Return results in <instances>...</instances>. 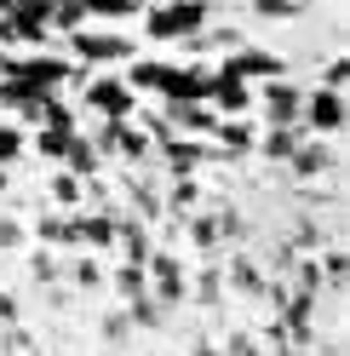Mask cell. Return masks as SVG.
I'll list each match as a JSON object with an SVG mask.
<instances>
[{"label":"cell","mask_w":350,"mask_h":356,"mask_svg":"<svg viewBox=\"0 0 350 356\" xmlns=\"http://www.w3.org/2000/svg\"><path fill=\"white\" fill-rule=\"evenodd\" d=\"M344 81H350V58H327L322 63V92H344Z\"/></svg>","instance_id":"4fadbf2b"},{"label":"cell","mask_w":350,"mask_h":356,"mask_svg":"<svg viewBox=\"0 0 350 356\" xmlns=\"http://www.w3.org/2000/svg\"><path fill=\"white\" fill-rule=\"evenodd\" d=\"M63 167H69L75 178H92V172H98V155H92V144H86L81 132L69 138V155H63Z\"/></svg>","instance_id":"30bf717a"},{"label":"cell","mask_w":350,"mask_h":356,"mask_svg":"<svg viewBox=\"0 0 350 356\" xmlns=\"http://www.w3.org/2000/svg\"><path fill=\"white\" fill-rule=\"evenodd\" d=\"M69 138H75V132H40L35 149L47 155V161H63V155H69Z\"/></svg>","instance_id":"5bb4252c"},{"label":"cell","mask_w":350,"mask_h":356,"mask_svg":"<svg viewBox=\"0 0 350 356\" xmlns=\"http://www.w3.org/2000/svg\"><path fill=\"white\" fill-rule=\"evenodd\" d=\"M156 6H167V0H133V12L144 17V12H156Z\"/></svg>","instance_id":"e0dca14e"},{"label":"cell","mask_w":350,"mask_h":356,"mask_svg":"<svg viewBox=\"0 0 350 356\" xmlns=\"http://www.w3.org/2000/svg\"><path fill=\"white\" fill-rule=\"evenodd\" d=\"M299 127L316 132V138H339L344 132V92H304V109H299Z\"/></svg>","instance_id":"5b68a950"},{"label":"cell","mask_w":350,"mask_h":356,"mask_svg":"<svg viewBox=\"0 0 350 356\" xmlns=\"http://www.w3.org/2000/svg\"><path fill=\"white\" fill-rule=\"evenodd\" d=\"M47 6H58V0H47Z\"/></svg>","instance_id":"ac0fdd59"},{"label":"cell","mask_w":350,"mask_h":356,"mask_svg":"<svg viewBox=\"0 0 350 356\" xmlns=\"http://www.w3.org/2000/svg\"><path fill=\"white\" fill-rule=\"evenodd\" d=\"M149 276H156V287H161V293L167 299H178V287H184V276H178V264H172V259H149Z\"/></svg>","instance_id":"7c38bea8"},{"label":"cell","mask_w":350,"mask_h":356,"mask_svg":"<svg viewBox=\"0 0 350 356\" xmlns=\"http://www.w3.org/2000/svg\"><path fill=\"white\" fill-rule=\"evenodd\" d=\"M212 144H224V155H242V149H253V144H258V127H253L247 115H235V121H218Z\"/></svg>","instance_id":"9c48e42d"},{"label":"cell","mask_w":350,"mask_h":356,"mask_svg":"<svg viewBox=\"0 0 350 356\" xmlns=\"http://www.w3.org/2000/svg\"><path fill=\"white\" fill-rule=\"evenodd\" d=\"M299 178H322V172H333L339 167V155L333 149H327V144H310V138H304L299 149H293V161H288Z\"/></svg>","instance_id":"ba28073f"},{"label":"cell","mask_w":350,"mask_h":356,"mask_svg":"<svg viewBox=\"0 0 350 356\" xmlns=\"http://www.w3.org/2000/svg\"><path fill=\"white\" fill-rule=\"evenodd\" d=\"M167 70H172V58H133V63H126V92H149V98H161V86H167Z\"/></svg>","instance_id":"52a82bcc"},{"label":"cell","mask_w":350,"mask_h":356,"mask_svg":"<svg viewBox=\"0 0 350 356\" xmlns=\"http://www.w3.org/2000/svg\"><path fill=\"white\" fill-rule=\"evenodd\" d=\"M207 24H212V0H167V6L144 12V35L156 47H178V40L201 35Z\"/></svg>","instance_id":"6da1fadb"},{"label":"cell","mask_w":350,"mask_h":356,"mask_svg":"<svg viewBox=\"0 0 350 356\" xmlns=\"http://www.w3.org/2000/svg\"><path fill=\"white\" fill-rule=\"evenodd\" d=\"M207 86H212V70L207 63H172L167 70V86H161V104H207Z\"/></svg>","instance_id":"8992f818"},{"label":"cell","mask_w":350,"mask_h":356,"mask_svg":"<svg viewBox=\"0 0 350 356\" xmlns=\"http://www.w3.org/2000/svg\"><path fill=\"white\" fill-rule=\"evenodd\" d=\"M138 58V40L121 35V29H75L69 35V63H81V70H126V63Z\"/></svg>","instance_id":"7a4b0ae2"},{"label":"cell","mask_w":350,"mask_h":356,"mask_svg":"<svg viewBox=\"0 0 350 356\" xmlns=\"http://www.w3.org/2000/svg\"><path fill=\"white\" fill-rule=\"evenodd\" d=\"M81 98H86V109H98L109 127H126V121L138 115V98L126 92V81H121V75H92V81L81 86Z\"/></svg>","instance_id":"3957f363"},{"label":"cell","mask_w":350,"mask_h":356,"mask_svg":"<svg viewBox=\"0 0 350 356\" xmlns=\"http://www.w3.org/2000/svg\"><path fill=\"white\" fill-rule=\"evenodd\" d=\"M52 195L75 207V202H81V178H75V172H58V178H52Z\"/></svg>","instance_id":"2e32d148"},{"label":"cell","mask_w":350,"mask_h":356,"mask_svg":"<svg viewBox=\"0 0 350 356\" xmlns=\"http://www.w3.org/2000/svg\"><path fill=\"white\" fill-rule=\"evenodd\" d=\"M299 6H304V0H253L258 17H299Z\"/></svg>","instance_id":"9a60e30c"},{"label":"cell","mask_w":350,"mask_h":356,"mask_svg":"<svg viewBox=\"0 0 350 356\" xmlns=\"http://www.w3.org/2000/svg\"><path fill=\"white\" fill-rule=\"evenodd\" d=\"M52 29H63V35L86 29V0H58L52 6Z\"/></svg>","instance_id":"8fae6325"},{"label":"cell","mask_w":350,"mask_h":356,"mask_svg":"<svg viewBox=\"0 0 350 356\" xmlns=\"http://www.w3.org/2000/svg\"><path fill=\"white\" fill-rule=\"evenodd\" d=\"M218 75H235V81H247V86H258V81H276V75H288V58L281 52H270V47H247L242 52H230L224 63H218Z\"/></svg>","instance_id":"277c9868"}]
</instances>
